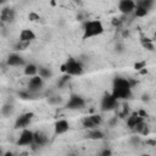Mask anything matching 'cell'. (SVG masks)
<instances>
[{"mask_svg":"<svg viewBox=\"0 0 156 156\" xmlns=\"http://www.w3.org/2000/svg\"><path fill=\"white\" fill-rule=\"evenodd\" d=\"M117 100H126L132 96V85L129 83V79L117 77L113 79L112 83V93H111Z\"/></svg>","mask_w":156,"mask_h":156,"instance_id":"1","label":"cell"},{"mask_svg":"<svg viewBox=\"0 0 156 156\" xmlns=\"http://www.w3.org/2000/svg\"><path fill=\"white\" fill-rule=\"evenodd\" d=\"M104 30H105V28H104V24L101 23V21H99V20L87 21L83 27V37L82 38L85 40V39L102 34Z\"/></svg>","mask_w":156,"mask_h":156,"instance_id":"2","label":"cell"},{"mask_svg":"<svg viewBox=\"0 0 156 156\" xmlns=\"http://www.w3.org/2000/svg\"><path fill=\"white\" fill-rule=\"evenodd\" d=\"M61 71L68 76H80L83 73V65L78 60L69 57L66 63L61 66Z\"/></svg>","mask_w":156,"mask_h":156,"instance_id":"3","label":"cell"},{"mask_svg":"<svg viewBox=\"0 0 156 156\" xmlns=\"http://www.w3.org/2000/svg\"><path fill=\"white\" fill-rule=\"evenodd\" d=\"M101 110L102 111H112L118 108V100L112 95V94H105L101 99Z\"/></svg>","mask_w":156,"mask_h":156,"instance_id":"4","label":"cell"},{"mask_svg":"<svg viewBox=\"0 0 156 156\" xmlns=\"http://www.w3.org/2000/svg\"><path fill=\"white\" fill-rule=\"evenodd\" d=\"M84 106H85V100L77 94H72L66 104V108L68 110H79L83 108Z\"/></svg>","mask_w":156,"mask_h":156,"instance_id":"5","label":"cell"},{"mask_svg":"<svg viewBox=\"0 0 156 156\" xmlns=\"http://www.w3.org/2000/svg\"><path fill=\"white\" fill-rule=\"evenodd\" d=\"M34 143V132L29 130V129H23L18 136L17 140V145L18 146H26V145H33Z\"/></svg>","mask_w":156,"mask_h":156,"instance_id":"6","label":"cell"},{"mask_svg":"<svg viewBox=\"0 0 156 156\" xmlns=\"http://www.w3.org/2000/svg\"><path fill=\"white\" fill-rule=\"evenodd\" d=\"M135 7H136V2L133 0H121L118 2V10L123 15H129V13L134 12Z\"/></svg>","mask_w":156,"mask_h":156,"instance_id":"7","label":"cell"},{"mask_svg":"<svg viewBox=\"0 0 156 156\" xmlns=\"http://www.w3.org/2000/svg\"><path fill=\"white\" fill-rule=\"evenodd\" d=\"M33 116H34L33 112H26V113H22L20 117H17V119H16V122H15V128H17V129H20V128L26 129V127L30 123Z\"/></svg>","mask_w":156,"mask_h":156,"instance_id":"8","label":"cell"},{"mask_svg":"<svg viewBox=\"0 0 156 156\" xmlns=\"http://www.w3.org/2000/svg\"><path fill=\"white\" fill-rule=\"evenodd\" d=\"M44 85V79L39 76H34V77H30L29 79V83H28V90L33 94L38 93Z\"/></svg>","mask_w":156,"mask_h":156,"instance_id":"9","label":"cell"},{"mask_svg":"<svg viewBox=\"0 0 156 156\" xmlns=\"http://www.w3.org/2000/svg\"><path fill=\"white\" fill-rule=\"evenodd\" d=\"M68 129H69V123L66 119H58L54 124V133H55V135L65 134L66 132H68Z\"/></svg>","mask_w":156,"mask_h":156,"instance_id":"10","label":"cell"},{"mask_svg":"<svg viewBox=\"0 0 156 156\" xmlns=\"http://www.w3.org/2000/svg\"><path fill=\"white\" fill-rule=\"evenodd\" d=\"M6 63L9 66H12V67H17V66H26V62L23 60L22 56H20L18 54H11L9 55L7 60H6Z\"/></svg>","mask_w":156,"mask_h":156,"instance_id":"11","label":"cell"},{"mask_svg":"<svg viewBox=\"0 0 156 156\" xmlns=\"http://www.w3.org/2000/svg\"><path fill=\"white\" fill-rule=\"evenodd\" d=\"M1 22H12L15 20V10L11 7H4L0 12Z\"/></svg>","mask_w":156,"mask_h":156,"instance_id":"12","label":"cell"},{"mask_svg":"<svg viewBox=\"0 0 156 156\" xmlns=\"http://www.w3.org/2000/svg\"><path fill=\"white\" fill-rule=\"evenodd\" d=\"M35 39V33L32 29L24 28L21 30L20 33V41H24V43H30Z\"/></svg>","mask_w":156,"mask_h":156,"instance_id":"13","label":"cell"},{"mask_svg":"<svg viewBox=\"0 0 156 156\" xmlns=\"http://www.w3.org/2000/svg\"><path fill=\"white\" fill-rule=\"evenodd\" d=\"M48 143V136L45 133H43L41 130H37L34 132V143L33 145L35 146H44Z\"/></svg>","mask_w":156,"mask_h":156,"instance_id":"14","label":"cell"},{"mask_svg":"<svg viewBox=\"0 0 156 156\" xmlns=\"http://www.w3.org/2000/svg\"><path fill=\"white\" fill-rule=\"evenodd\" d=\"M141 121H144V118L140 117L138 112H133V113L127 118V126H128V128L133 129V128H134L138 123H140Z\"/></svg>","mask_w":156,"mask_h":156,"instance_id":"15","label":"cell"},{"mask_svg":"<svg viewBox=\"0 0 156 156\" xmlns=\"http://www.w3.org/2000/svg\"><path fill=\"white\" fill-rule=\"evenodd\" d=\"M132 130L134 133H136V134H143V135H147L149 134V128H147V126H146V123L144 121H141L140 123H138Z\"/></svg>","mask_w":156,"mask_h":156,"instance_id":"16","label":"cell"},{"mask_svg":"<svg viewBox=\"0 0 156 156\" xmlns=\"http://www.w3.org/2000/svg\"><path fill=\"white\" fill-rule=\"evenodd\" d=\"M140 43H141V45H143L144 49H146V50H149V51H154V50H155L154 43H152V40H151L150 38L144 37V35H140Z\"/></svg>","mask_w":156,"mask_h":156,"instance_id":"17","label":"cell"},{"mask_svg":"<svg viewBox=\"0 0 156 156\" xmlns=\"http://www.w3.org/2000/svg\"><path fill=\"white\" fill-rule=\"evenodd\" d=\"M38 66H35L34 63H28L24 66V74L29 76V77H34L38 76Z\"/></svg>","mask_w":156,"mask_h":156,"instance_id":"18","label":"cell"},{"mask_svg":"<svg viewBox=\"0 0 156 156\" xmlns=\"http://www.w3.org/2000/svg\"><path fill=\"white\" fill-rule=\"evenodd\" d=\"M104 136H105L104 133L99 129H90L87 134V138L93 139V140H101V139H104Z\"/></svg>","mask_w":156,"mask_h":156,"instance_id":"19","label":"cell"},{"mask_svg":"<svg viewBox=\"0 0 156 156\" xmlns=\"http://www.w3.org/2000/svg\"><path fill=\"white\" fill-rule=\"evenodd\" d=\"M38 76L39 77H41L43 79H46V78H50L51 76H52V72L49 69V68H46V67H39L38 68Z\"/></svg>","mask_w":156,"mask_h":156,"instance_id":"20","label":"cell"},{"mask_svg":"<svg viewBox=\"0 0 156 156\" xmlns=\"http://www.w3.org/2000/svg\"><path fill=\"white\" fill-rule=\"evenodd\" d=\"M82 124H83V127L87 128V129H96V124L93 122V119L90 118V116L84 117L83 121H82Z\"/></svg>","mask_w":156,"mask_h":156,"instance_id":"21","label":"cell"},{"mask_svg":"<svg viewBox=\"0 0 156 156\" xmlns=\"http://www.w3.org/2000/svg\"><path fill=\"white\" fill-rule=\"evenodd\" d=\"M136 6L138 7H143V9L149 11L154 6V1L152 0H139V1H136Z\"/></svg>","mask_w":156,"mask_h":156,"instance_id":"22","label":"cell"},{"mask_svg":"<svg viewBox=\"0 0 156 156\" xmlns=\"http://www.w3.org/2000/svg\"><path fill=\"white\" fill-rule=\"evenodd\" d=\"M18 96L22 100H29L33 98V93H30L29 90H21V91H18Z\"/></svg>","mask_w":156,"mask_h":156,"instance_id":"23","label":"cell"},{"mask_svg":"<svg viewBox=\"0 0 156 156\" xmlns=\"http://www.w3.org/2000/svg\"><path fill=\"white\" fill-rule=\"evenodd\" d=\"M147 13H149L147 10H145L143 7H138V6L135 7V11H134V16L135 17H145Z\"/></svg>","mask_w":156,"mask_h":156,"instance_id":"24","label":"cell"},{"mask_svg":"<svg viewBox=\"0 0 156 156\" xmlns=\"http://www.w3.org/2000/svg\"><path fill=\"white\" fill-rule=\"evenodd\" d=\"M1 112H2V115H4L5 117L10 116L11 112H12V106H11V105H4L2 108H1Z\"/></svg>","mask_w":156,"mask_h":156,"instance_id":"25","label":"cell"},{"mask_svg":"<svg viewBox=\"0 0 156 156\" xmlns=\"http://www.w3.org/2000/svg\"><path fill=\"white\" fill-rule=\"evenodd\" d=\"M90 118L93 119V122L96 124V127L98 126H100L101 124V122H102V117L100 116V115H90Z\"/></svg>","mask_w":156,"mask_h":156,"instance_id":"26","label":"cell"},{"mask_svg":"<svg viewBox=\"0 0 156 156\" xmlns=\"http://www.w3.org/2000/svg\"><path fill=\"white\" fill-rule=\"evenodd\" d=\"M28 20L32 21V22H38V21H40V16L38 13H35V12H29Z\"/></svg>","mask_w":156,"mask_h":156,"instance_id":"27","label":"cell"},{"mask_svg":"<svg viewBox=\"0 0 156 156\" xmlns=\"http://www.w3.org/2000/svg\"><path fill=\"white\" fill-rule=\"evenodd\" d=\"M28 45H29V43H24V41H20L18 40V43L15 45V50H24Z\"/></svg>","mask_w":156,"mask_h":156,"instance_id":"28","label":"cell"},{"mask_svg":"<svg viewBox=\"0 0 156 156\" xmlns=\"http://www.w3.org/2000/svg\"><path fill=\"white\" fill-rule=\"evenodd\" d=\"M146 67V62L145 61H139V62H135L134 63V68L136 69V71H141V69H144Z\"/></svg>","mask_w":156,"mask_h":156,"instance_id":"29","label":"cell"},{"mask_svg":"<svg viewBox=\"0 0 156 156\" xmlns=\"http://www.w3.org/2000/svg\"><path fill=\"white\" fill-rule=\"evenodd\" d=\"M69 78H71V76H68V74L62 76V77L60 78V80H58V85H60V87H61V85H63L66 82H68V80H69Z\"/></svg>","mask_w":156,"mask_h":156,"instance_id":"30","label":"cell"},{"mask_svg":"<svg viewBox=\"0 0 156 156\" xmlns=\"http://www.w3.org/2000/svg\"><path fill=\"white\" fill-rule=\"evenodd\" d=\"M48 101L50 104H58L61 101V99H60V96H51V98L48 99Z\"/></svg>","mask_w":156,"mask_h":156,"instance_id":"31","label":"cell"},{"mask_svg":"<svg viewBox=\"0 0 156 156\" xmlns=\"http://www.w3.org/2000/svg\"><path fill=\"white\" fill-rule=\"evenodd\" d=\"M100 156H112V151L110 149H104L100 154Z\"/></svg>","mask_w":156,"mask_h":156,"instance_id":"32","label":"cell"},{"mask_svg":"<svg viewBox=\"0 0 156 156\" xmlns=\"http://www.w3.org/2000/svg\"><path fill=\"white\" fill-rule=\"evenodd\" d=\"M130 143L132 144H138V143H140V138L136 136V135H134V136L130 138Z\"/></svg>","mask_w":156,"mask_h":156,"instance_id":"33","label":"cell"},{"mask_svg":"<svg viewBox=\"0 0 156 156\" xmlns=\"http://www.w3.org/2000/svg\"><path fill=\"white\" fill-rule=\"evenodd\" d=\"M138 113H139V116H140V117H143V118H144V117H146V112H145V111H143V110L138 111Z\"/></svg>","mask_w":156,"mask_h":156,"instance_id":"34","label":"cell"},{"mask_svg":"<svg viewBox=\"0 0 156 156\" xmlns=\"http://www.w3.org/2000/svg\"><path fill=\"white\" fill-rule=\"evenodd\" d=\"M112 24H113V26H118V24H119V20H117V18H113V21H112Z\"/></svg>","mask_w":156,"mask_h":156,"instance_id":"35","label":"cell"},{"mask_svg":"<svg viewBox=\"0 0 156 156\" xmlns=\"http://www.w3.org/2000/svg\"><path fill=\"white\" fill-rule=\"evenodd\" d=\"M146 144H150V145H155L156 146V140H146Z\"/></svg>","mask_w":156,"mask_h":156,"instance_id":"36","label":"cell"},{"mask_svg":"<svg viewBox=\"0 0 156 156\" xmlns=\"http://www.w3.org/2000/svg\"><path fill=\"white\" fill-rule=\"evenodd\" d=\"M2 156H13V154H12V151H6L2 154Z\"/></svg>","mask_w":156,"mask_h":156,"instance_id":"37","label":"cell"},{"mask_svg":"<svg viewBox=\"0 0 156 156\" xmlns=\"http://www.w3.org/2000/svg\"><path fill=\"white\" fill-rule=\"evenodd\" d=\"M146 72H147V71H146V68H144V69H141V71H140V73H141V74H145Z\"/></svg>","mask_w":156,"mask_h":156,"instance_id":"38","label":"cell"},{"mask_svg":"<svg viewBox=\"0 0 156 156\" xmlns=\"http://www.w3.org/2000/svg\"><path fill=\"white\" fill-rule=\"evenodd\" d=\"M141 156H151V155H150V154H143Z\"/></svg>","mask_w":156,"mask_h":156,"instance_id":"39","label":"cell"},{"mask_svg":"<svg viewBox=\"0 0 156 156\" xmlns=\"http://www.w3.org/2000/svg\"><path fill=\"white\" fill-rule=\"evenodd\" d=\"M18 156H27V154H21V155H18Z\"/></svg>","mask_w":156,"mask_h":156,"instance_id":"40","label":"cell"},{"mask_svg":"<svg viewBox=\"0 0 156 156\" xmlns=\"http://www.w3.org/2000/svg\"><path fill=\"white\" fill-rule=\"evenodd\" d=\"M154 38L156 39V30H155V33H154Z\"/></svg>","mask_w":156,"mask_h":156,"instance_id":"41","label":"cell"},{"mask_svg":"<svg viewBox=\"0 0 156 156\" xmlns=\"http://www.w3.org/2000/svg\"><path fill=\"white\" fill-rule=\"evenodd\" d=\"M69 156H76V155H69Z\"/></svg>","mask_w":156,"mask_h":156,"instance_id":"42","label":"cell"}]
</instances>
